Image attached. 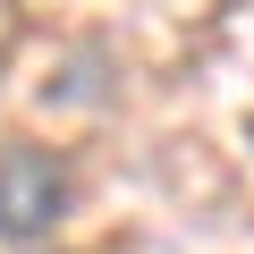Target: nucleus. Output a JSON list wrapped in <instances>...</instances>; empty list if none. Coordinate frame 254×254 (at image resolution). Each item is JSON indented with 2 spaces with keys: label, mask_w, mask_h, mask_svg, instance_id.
<instances>
[{
  "label": "nucleus",
  "mask_w": 254,
  "mask_h": 254,
  "mask_svg": "<svg viewBox=\"0 0 254 254\" xmlns=\"http://www.w3.org/2000/svg\"><path fill=\"white\" fill-rule=\"evenodd\" d=\"M68 203H76V178H68V161L51 144H26V136L0 144V246L51 237L68 220Z\"/></svg>",
  "instance_id": "1"
}]
</instances>
